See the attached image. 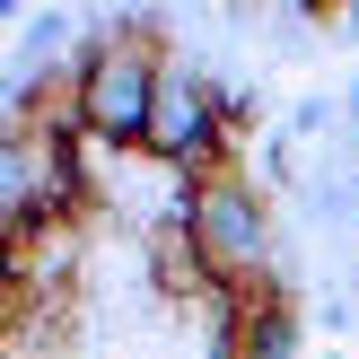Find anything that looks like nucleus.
<instances>
[{
    "mask_svg": "<svg viewBox=\"0 0 359 359\" xmlns=\"http://www.w3.org/2000/svg\"><path fill=\"white\" fill-rule=\"evenodd\" d=\"M79 79H88V140H105V149H149L158 79H167V44H114V35L88 18Z\"/></svg>",
    "mask_w": 359,
    "mask_h": 359,
    "instance_id": "f257e3e1",
    "label": "nucleus"
},
{
    "mask_svg": "<svg viewBox=\"0 0 359 359\" xmlns=\"http://www.w3.org/2000/svg\"><path fill=\"white\" fill-rule=\"evenodd\" d=\"M193 237H202L210 272L219 280H255L280 263V228H272V202L245 167H219L193 184Z\"/></svg>",
    "mask_w": 359,
    "mask_h": 359,
    "instance_id": "f03ea898",
    "label": "nucleus"
},
{
    "mask_svg": "<svg viewBox=\"0 0 359 359\" xmlns=\"http://www.w3.org/2000/svg\"><path fill=\"white\" fill-rule=\"evenodd\" d=\"M140 263H149L158 298H175V307H210V290H219V272H210V255H202V237H193V219L149 228V237H140Z\"/></svg>",
    "mask_w": 359,
    "mask_h": 359,
    "instance_id": "7ed1b4c3",
    "label": "nucleus"
},
{
    "mask_svg": "<svg viewBox=\"0 0 359 359\" xmlns=\"http://www.w3.org/2000/svg\"><path fill=\"white\" fill-rule=\"evenodd\" d=\"M298 342H307V325H298V298L255 307L237 333H228V351H237V359H298Z\"/></svg>",
    "mask_w": 359,
    "mask_h": 359,
    "instance_id": "20e7f679",
    "label": "nucleus"
},
{
    "mask_svg": "<svg viewBox=\"0 0 359 359\" xmlns=\"http://www.w3.org/2000/svg\"><path fill=\"white\" fill-rule=\"evenodd\" d=\"M333 123H342V97H298L290 132H298V140H316V132H333Z\"/></svg>",
    "mask_w": 359,
    "mask_h": 359,
    "instance_id": "39448f33",
    "label": "nucleus"
},
{
    "mask_svg": "<svg viewBox=\"0 0 359 359\" xmlns=\"http://www.w3.org/2000/svg\"><path fill=\"white\" fill-rule=\"evenodd\" d=\"M316 325H325V333H351V325H359V298H342V290H333L325 307H316Z\"/></svg>",
    "mask_w": 359,
    "mask_h": 359,
    "instance_id": "423d86ee",
    "label": "nucleus"
},
{
    "mask_svg": "<svg viewBox=\"0 0 359 359\" xmlns=\"http://www.w3.org/2000/svg\"><path fill=\"white\" fill-rule=\"evenodd\" d=\"M333 359H359V351H333Z\"/></svg>",
    "mask_w": 359,
    "mask_h": 359,
    "instance_id": "0eeeda50",
    "label": "nucleus"
}]
</instances>
